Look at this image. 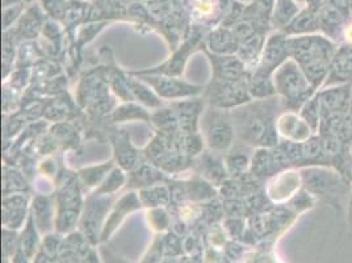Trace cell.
Returning a JSON list of instances; mask_svg holds the SVG:
<instances>
[{
    "label": "cell",
    "instance_id": "6da1fadb",
    "mask_svg": "<svg viewBox=\"0 0 352 263\" xmlns=\"http://www.w3.org/2000/svg\"><path fill=\"white\" fill-rule=\"evenodd\" d=\"M291 59L297 62L317 91L322 88L338 46L323 34H308L288 39Z\"/></svg>",
    "mask_w": 352,
    "mask_h": 263
},
{
    "label": "cell",
    "instance_id": "7a4b0ae2",
    "mask_svg": "<svg viewBox=\"0 0 352 263\" xmlns=\"http://www.w3.org/2000/svg\"><path fill=\"white\" fill-rule=\"evenodd\" d=\"M302 189L342 212L343 198L350 195L352 186L339 171L326 166H310L300 170Z\"/></svg>",
    "mask_w": 352,
    "mask_h": 263
},
{
    "label": "cell",
    "instance_id": "3957f363",
    "mask_svg": "<svg viewBox=\"0 0 352 263\" xmlns=\"http://www.w3.org/2000/svg\"><path fill=\"white\" fill-rule=\"evenodd\" d=\"M276 94L288 111H300L302 105L311 99L317 90L313 87L294 59L285 61L272 75Z\"/></svg>",
    "mask_w": 352,
    "mask_h": 263
},
{
    "label": "cell",
    "instance_id": "277c9868",
    "mask_svg": "<svg viewBox=\"0 0 352 263\" xmlns=\"http://www.w3.org/2000/svg\"><path fill=\"white\" fill-rule=\"evenodd\" d=\"M322 116L347 114L352 96V83H342L323 87L317 92Z\"/></svg>",
    "mask_w": 352,
    "mask_h": 263
},
{
    "label": "cell",
    "instance_id": "5b68a950",
    "mask_svg": "<svg viewBox=\"0 0 352 263\" xmlns=\"http://www.w3.org/2000/svg\"><path fill=\"white\" fill-rule=\"evenodd\" d=\"M278 133L288 141L305 143L313 134H316L309 127L308 123L294 111L284 112L276 121Z\"/></svg>",
    "mask_w": 352,
    "mask_h": 263
},
{
    "label": "cell",
    "instance_id": "8992f818",
    "mask_svg": "<svg viewBox=\"0 0 352 263\" xmlns=\"http://www.w3.org/2000/svg\"><path fill=\"white\" fill-rule=\"evenodd\" d=\"M289 59L291 53L288 46V39H285L283 34L272 36V39L268 41L264 49L263 59L261 61L258 72L272 75Z\"/></svg>",
    "mask_w": 352,
    "mask_h": 263
},
{
    "label": "cell",
    "instance_id": "52a82bcc",
    "mask_svg": "<svg viewBox=\"0 0 352 263\" xmlns=\"http://www.w3.org/2000/svg\"><path fill=\"white\" fill-rule=\"evenodd\" d=\"M352 83V45L340 44L333 59L330 73L323 87Z\"/></svg>",
    "mask_w": 352,
    "mask_h": 263
},
{
    "label": "cell",
    "instance_id": "ba28073f",
    "mask_svg": "<svg viewBox=\"0 0 352 263\" xmlns=\"http://www.w3.org/2000/svg\"><path fill=\"white\" fill-rule=\"evenodd\" d=\"M320 17V25H321V33L334 41L336 44H340L343 30L346 28L349 20L351 17L344 15L342 11H339L333 4H329L324 7L322 11L318 14Z\"/></svg>",
    "mask_w": 352,
    "mask_h": 263
},
{
    "label": "cell",
    "instance_id": "9c48e42d",
    "mask_svg": "<svg viewBox=\"0 0 352 263\" xmlns=\"http://www.w3.org/2000/svg\"><path fill=\"white\" fill-rule=\"evenodd\" d=\"M318 134L334 136L344 145L350 147L352 143V117L349 112L322 116Z\"/></svg>",
    "mask_w": 352,
    "mask_h": 263
},
{
    "label": "cell",
    "instance_id": "30bf717a",
    "mask_svg": "<svg viewBox=\"0 0 352 263\" xmlns=\"http://www.w3.org/2000/svg\"><path fill=\"white\" fill-rule=\"evenodd\" d=\"M285 32L292 36L317 34V32H321L318 14L313 12L311 10H309L308 7H305L289 23V25L285 28Z\"/></svg>",
    "mask_w": 352,
    "mask_h": 263
},
{
    "label": "cell",
    "instance_id": "8fae6325",
    "mask_svg": "<svg viewBox=\"0 0 352 263\" xmlns=\"http://www.w3.org/2000/svg\"><path fill=\"white\" fill-rule=\"evenodd\" d=\"M304 151V167L310 166H326L327 162L323 156L322 144L318 134H313L305 143H302Z\"/></svg>",
    "mask_w": 352,
    "mask_h": 263
},
{
    "label": "cell",
    "instance_id": "7c38bea8",
    "mask_svg": "<svg viewBox=\"0 0 352 263\" xmlns=\"http://www.w3.org/2000/svg\"><path fill=\"white\" fill-rule=\"evenodd\" d=\"M300 116L308 123L311 131L314 132L316 134L318 133L321 118H322V111H321V104H320V99H318L317 94L302 105V108L300 109Z\"/></svg>",
    "mask_w": 352,
    "mask_h": 263
},
{
    "label": "cell",
    "instance_id": "4fadbf2b",
    "mask_svg": "<svg viewBox=\"0 0 352 263\" xmlns=\"http://www.w3.org/2000/svg\"><path fill=\"white\" fill-rule=\"evenodd\" d=\"M307 7L316 14H320L324 7L330 4V0H307Z\"/></svg>",
    "mask_w": 352,
    "mask_h": 263
},
{
    "label": "cell",
    "instance_id": "5bb4252c",
    "mask_svg": "<svg viewBox=\"0 0 352 263\" xmlns=\"http://www.w3.org/2000/svg\"><path fill=\"white\" fill-rule=\"evenodd\" d=\"M340 174L344 176V179L350 183L352 186V156L350 154L349 156V158L346 160L344 162V165H343V169H342V171H340Z\"/></svg>",
    "mask_w": 352,
    "mask_h": 263
},
{
    "label": "cell",
    "instance_id": "9a60e30c",
    "mask_svg": "<svg viewBox=\"0 0 352 263\" xmlns=\"http://www.w3.org/2000/svg\"><path fill=\"white\" fill-rule=\"evenodd\" d=\"M28 258H30V257H28L21 249H19V250L16 251L15 255H14V261H12V263H30Z\"/></svg>",
    "mask_w": 352,
    "mask_h": 263
},
{
    "label": "cell",
    "instance_id": "2e32d148",
    "mask_svg": "<svg viewBox=\"0 0 352 263\" xmlns=\"http://www.w3.org/2000/svg\"><path fill=\"white\" fill-rule=\"evenodd\" d=\"M104 263H128L126 261H124L122 258H120L118 255L112 254V253H105L104 255Z\"/></svg>",
    "mask_w": 352,
    "mask_h": 263
},
{
    "label": "cell",
    "instance_id": "e0dca14e",
    "mask_svg": "<svg viewBox=\"0 0 352 263\" xmlns=\"http://www.w3.org/2000/svg\"><path fill=\"white\" fill-rule=\"evenodd\" d=\"M347 221H349V225L352 229V191L349 196V203H347Z\"/></svg>",
    "mask_w": 352,
    "mask_h": 263
},
{
    "label": "cell",
    "instance_id": "ac0fdd59",
    "mask_svg": "<svg viewBox=\"0 0 352 263\" xmlns=\"http://www.w3.org/2000/svg\"><path fill=\"white\" fill-rule=\"evenodd\" d=\"M349 114H350V116L352 117V96H351V102H350V108H349Z\"/></svg>",
    "mask_w": 352,
    "mask_h": 263
},
{
    "label": "cell",
    "instance_id": "d6986e66",
    "mask_svg": "<svg viewBox=\"0 0 352 263\" xmlns=\"http://www.w3.org/2000/svg\"><path fill=\"white\" fill-rule=\"evenodd\" d=\"M350 154H351V156H352V143H351V145H350Z\"/></svg>",
    "mask_w": 352,
    "mask_h": 263
}]
</instances>
